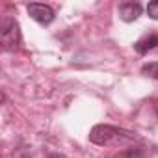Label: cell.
I'll use <instances>...</instances> for the list:
<instances>
[{
	"instance_id": "cell-1",
	"label": "cell",
	"mask_w": 158,
	"mask_h": 158,
	"mask_svg": "<svg viewBox=\"0 0 158 158\" xmlns=\"http://www.w3.org/2000/svg\"><path fill=\"white\" fill-rule=\"evenodd\" d=\"M136 139H138L136 132L112 127V125H95L89 132V141L99 147H123Z\"/></svg>"
},
{
	"instance_id": "cell-2",
	"label": "cell",
	"mask_w": 158,
	"mask_h": 158,
	"mask_svg": "<svg viewBox=\"0 0 158 158\" xmlns=\"http://www.w3.org/2000/svg\"><path fill=\"white\" fill-rule=\"evenodd\" d=\"M21 41L19 23L11 17H4L0 23V43L4 50H15Z\"/></svg>"
},
{
	"instance_id": "cell-3",
	"label": "cell",
	"mask_w": 158,
	"mask_h": 158,
	"mask_svg": "<svg viewBox=\"0 0 158 158\" xmlns=\"http://www.w3.org/2000/svg\"><path fill=\"white\" fill-rule=\"evenodd\" d=\"M26 10H28V15L35 21V23H39V24H43V26H48L52 21H54V10L50 8V6H47V4H28L26 6Z\"/></svg>"
},
{
	"instance_id": "cell-4",
	"label": "cell",
	"mask_w": 158,
	"mask_h": 158,
	"mask_svg": "<svg viewBox=\"0 0 158 158\" xmlns=\"http://www.w3.org/2000/svg\"><path fill=\"white\" fill-rule=\"evenodd\" d=\"M141 11H143V8H141L139 2H123V4L119 6V17H121V21H125V23L136 21V19L141 15Z\"/></svg>"
},
{
	"instance_id": "cell-5",
	"label": "cell",
	"mask_w": 158,
	"mask_h": 158,
	"mask_svg": "<svg viewBox=\"0 0 158 158\" xmlns=\"http://www.w3.org/2000/svg\"><path fill=\"white\" fill-rule=\"evenodd\" d=\"M158 47V34H151V35H145V37H141L139 41H136V45H134V48H136V52L138 54H147L149 50H152V48H156Z\"/></svg>"
},
{
	"instance_id": "cell-6",
	"label": "cell",
	"mask_w": 158,
	"mask_h": 158,
	"mask_svg": "<svg viewBox=\"0 0 158 158\" xmlns=\"http://www.w3.org/2000/svg\"><path fill=\"white\" fill-rule=\"evenodd\" d=\"M141 74L149 78H158V61H149L141 67Z\"/></svg>"
},
{
	"instance_id": "cell-7",
	"label": "cell",
	"mask_w": 158,
	"mask_h": 158,
	"mask_svg": "<svg viewBox=\"0 0 158 158\" xmlns=\"http://www.w3.org/2000/svg\"><path fill=\"white\" fill-rule=\"evenodd\" d=\"M147 15L154 21H158V0H152V2L147 4Z\"/></svg>"
},
{
	"instance_id": "cell-8",
	"label": "cell",
	"mask_w": 158,
	"mask_h": 158,
	"mask_svg": "<svg viewBox=\"0 0 158 158\" xmlns=\"http://www.w3.org/2000/svg\"><path fill=\"white\" fill-rule=\"evenodd\" d=\"M125 158H145V152L139 147H132V149H128V152L125 154Z\"/></svg>"
}]
</instances>
